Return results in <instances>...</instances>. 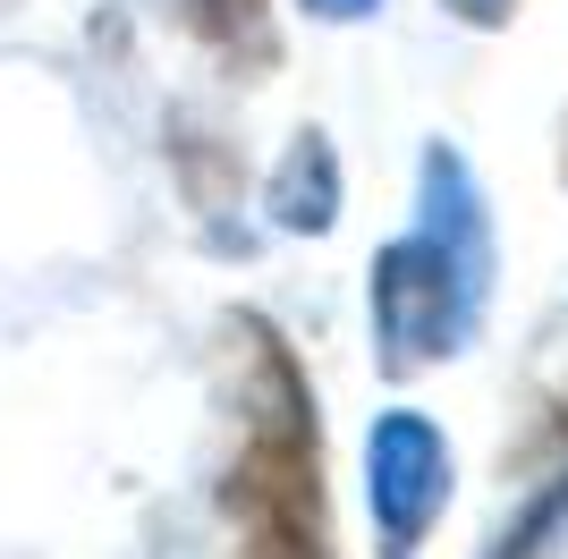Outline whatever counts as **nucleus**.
<instances>
[{
	"label": "nucleus",
	"instance_id": "f257e3e1",
	"mask_svg": "<svg viewBox=\"0 0 568 559\" xmlns=\"http://www.w3.org/2000/svg\"><path fill=\"white\" fill-rule=\"evenodd\" d=\"M484 280H493V230H484V195L450 144L425 153V195H416V230L390 237L374 255V339L390 373H416L450 356L484 314Z\"/></svg>",
	"mask_w": 568,
	"mask_h": 559
},
{
	"label": "nucleus",
	"instance_id": "f03ea898",
	"mask_svg": "<svg viewBox=\"0 0 568 559\" xmlns=\"http://www.w3.org/2000/svg\"><path fill=\"white\" fill-rule=\"evenodd\" d=\"M237 466H230V526L246 559H332L323 535V458H314V390L263 323H237Z\"/></svg>",
	"mask_w": 568,
	"mask_h": 559
},
{
	"label": "nucleus",
	"instance_id": "7ed1b4c3",
	"mask_svg": "<svg viewBox=\"0 0 568 559\" xmlns=\"http://www.w3.org/2000/svg\"><path fill=\"white\" fill-rule=\"evenodd\" d=\"M365 491H374L382 551L407 559L425 542V526L442 517V500H450V449H442V433L416 407L374 424V441H365Z\"/></svg>",
	"mask_w": 568,
	"mask_h": 559
},
{
	"label": "nucleus",
	"instance_id": "20e7f679",
	"mask_svg": "<svg viewBox=\"0 0 568 559\" xmlns=\"http://www.w3.org/2000/svg\"><path fill=\"white\" fill-rule=\"evenodd\" d=\"M339 204V170H332V144L323 136H297L288 144L281 179H272V212H281V230H323Z\"/></svg>",
	"mask_w": 568,
	"mask_h": 559
},
{
	"label": "nucleus",
	"instance_id": "39448f33",
	"mask_svg": "<svg viewBox=\"0 0 568 559\" xmlns=\"http://www.w3.org/2000/svg\"><path fill=\"white\" fill-rule=\"evenodd\" d=\"M560 535H568V475L526 500V517L493 542V559H560Z\"/></svg>",
	"mask_w": 568,
	"mask_h": 559
},
{
	"label": "nucleus",
	"instance_id": "423d86ee",
	"mask_svg": "<svg viewBox=\"0 0 568 559\" xmlns=\"http://www.w3.org/2000/svg\"><path fill=\"white\" fill-rule=\"evenodd\" d=\"M195 34H204L221 60H237V43H246V60H272V26H263V0H195Z\"/></svg>",
	"mask_w": 568,
	"mask_h": 559
},
{
	"label": "nucleus",
	"instance_id": "0eeeda50",
	"mask_svg": "<svg viewBox=\"0 0 568 559\" xmlns=\"http://www.w3.org/2000/svg\"><path fill=\"white\" fill-rule=\"evenodd\" d=\"M450 9H458L467 26H500V18H509V0H450Z\"/></svg>",
	"mask_w": 568,
	"mask_h": 559
},
{
	"label": "nucleus",
	"instance_id": "6e6552de",
	"mask_svg": "<svg viewBox=\"0 0 568 559\" xmlns=\"http://www.w3.org/2000/svg\"><path fill=\"white\" fill-rule=\"evenodd\" d=\"M306 9H323V18H365L374 0H306Z\"/></svg>",
	"mask_w": 568,
	"mask_h": 559
}]
</instances>
